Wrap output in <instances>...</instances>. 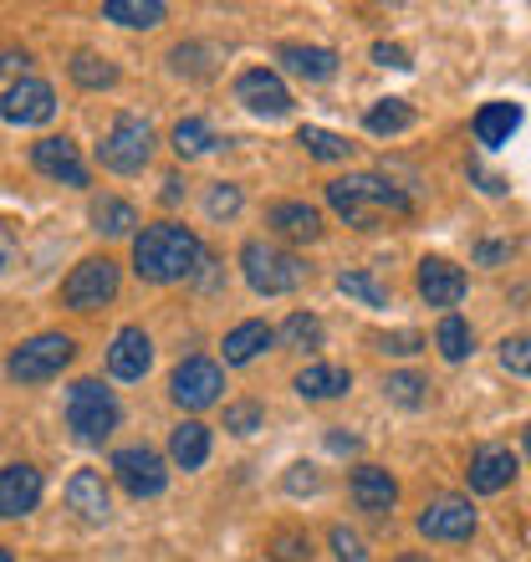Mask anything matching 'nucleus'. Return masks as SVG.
Listing matches in <instances>:
<instances>
[{
	"label": "nucleus",
	"instance_id": "obj_1",
	"mask_svg": "<svg viewBox=\"0 0 531 562\" xmlns=\"http://www.w3.org/2000/svg\"><path fill=\"white\" fill-rule=\"evenodd\" d=\"M200 261H205V246H200V236H194L190 225L159 221L133 236V271L144 281H154V286L200 277Z\"/></svg>",
	"mask_w": 531,
	"mask_h": 562
},
{
	"label": "nucleus",
	"instance_id": "obj_2",
	"mask_svg": "<svg viewBox=\"0 0 531 562\" xmlns=\"http://www.w3.org/2000/svg\"><path fill=\"white\" fill-rule=\"evenodd\" d=\"M327 205L338 210L353 231H379V221L388 215H409V194L388 184L384 175H342L327 184Z\"/></svg>",
	"mask_w": 531,
	"mask_h": 562
},
{
	"label": "nucleus",
	"instance_id": "obj_3",
	"mask_svg": "<svg viewBox=\"0 0 531 562\" xmlns=\"http://www.w3.org/2000/svg\"><path fill=\"white\" fill-rule=\"evenodd\" d=\"M240 271H246V281H251V292H261V296H286L307 281L302 256L281 251V246H271V240H246V246H240Z\"/></svg>",
	"mask_w": 531,
	"mask_h": 562
},
{
	"label": "nucleus",
	"instance_id": "obj_4",
	"mask_svg": "<svg viewBox=\"0 0 531 562\" xmlns=\"http://www.w3.org/2000/svg\"><path fill=\"white\" fill-rule=\"evenodd\" d=\"M123 409L113 400V389H103V379H77L67 389V425L77 440H108L118 429Z\"/></svg>",
	"mask_w": 531,
	"mask_h": 562
},
{
	"label": "nucleus",
	"instance_id": "obj_5",
	"mask_svg": "<svg viewBox=\"0 0 531 562\" xmlns=\"http://www.w3.org/2000/svg\"><path fill=\"white\" fill-rule=\"evenodd\" d=\"M72 358H77V342L67 338V333H36V338L21 342V348L5 358V373H11L15 384H46V379H57Z\"/></svg>",
	"mask_w": 531,
	"mask_h": 562
},
{
	"label": "nucleus",
	"instance_id": "obj_6",
	"mask_svg": "<svg viewBox=\"0 0 531 562\" xmlns=\"http://www.w3.org/2000/svg\"><path fill=\"white\" fill-rule=\"evenodd\" d=\"M148 159H154V128L138 113H118L108 138L98 144V164L113 169V175H138Z\"/></svg>",
	"mask_w": 531,
	"mask_h": 562
},
{
	"label": "nucleus",
	"instance_id": "obj_7",
	"mask_svg": "<svg viewBox=\"0 0 531 562\" xmlns=\"http://www.w3.org/2000/svg\"><path fill=\"white\" fill-rule=\"evenodd\" d=\"M118 296V261L113 256H88L77 261L72 277L61 281V307L72 312H98Z\"/></svg>",
	"mask_w": 531,
	"mask_h": 562
},
{
	"label": "nucleus",
	"instance_id": "obj_8",
	"mask_svg": "<svg viewBox=\"0 0 531 562\" xmlns=\"http://www.w3.org/2000/svg\"><path fill=\"white\" fill-rule=\"evenodd\" d=\"M169 394H174L179 409H210V404H221L225 394V373L215 358H184L174 369V379H169Z\"/></svg>",
	"mask_w": 531,
	"mask_h": 562
},
{
	"label": "nucleus",
	"instance_id": "obj_9",
	"mask_svg": "<svg viewBox=\"0 0 531 562\" xmlns=\"http://www.w3.org/2000/svg\"><path fill=\"white\" fill-rule=\"evenodd\" d=\"M113 475H118V486L128 491V496H159L163 481H169V471H163V456L159 450H148V445H128V450H118L113 456Z\"/></svg>",
	"mask_w": 531,
	"mask_h": 562
},
{
	"label": "nucleus",
	"instance_id": "obj_10",
	"mask_svg": "<svg viewBox=\"0 0 531 562\" xmlns=\"http://www.w3.org/2000/svg\"><path fill=\"white\" fill-rule=\"evenodd\" d=\"M52 113H57V92H52V82H42V77H21V82H11L5 98H0V119L21 123V128H36V123H46Z\"/></svg>",
	"mask_w": 531,
	"mask_h": 562
},
{
	"label": "nucleus",
	"instance_id": "obj_11",
	"mask_svg": "<svg viewBox=\"0 0 531 562\" xmlns=\"http://www.w3.org/2000/svg\"><path fill=\"white\" fill-rule=\"evenodd\" d=\"M419 532L429 542H471L475 532V506L465 496H434V502L419 512Z\"/></svg>",
	"mask_w": 531,
	"mask_h": 562
},
{
	"label": "nucleus",
	"instance_id": "obj_12",
	"mask_svg": "<svg viewBox=\"0 0 531 562\" xmlns=\"http://www.w3.org/2000/svg\"><path fill=\"white\" fill-rule=\"evenodd\" d=\"M236 98L251 108L256 119H286L292 113V92L271 67H251V72L236 77Z\"/></svg>",
	"mask_w": 531,
	"mask_h": 562
},
{
	"label": "nucleus",
	"instance_id": "obj_13",
	"mask_svg": "<svg viewBox=\"0 0 531 562\" xmlns=\"http://www.w3.org/2000/svg\"><path fill=\"white\" fill-rule=\"evenodd\" d=\"M31 164L46 179H57V184H88V164H82L72 138H36L31 144Z\"/></svg>",
	"mask_w": 531,
	"mask_h": 562
},
{
	"label": "nucleus",
	"instance_id": "obj_14",
	"mask_svg": "<svg viewBox=\"0 0 531 562\" xmlns=\"http://www.w3.org/2000/svg\"><path fill=\"white\" fill-rule=\"evenodd\" d=\"M36 502H42V471L26 460L5 465L0 471V517H26V512H36Z\"/></svg>",
	"mask_w": 531,
	"mask_h": 562
},
{
	"label": "nucleus",
	"instance_id": "obj_15",
	"mask_svg": "<svg viewBox=\"0 0 531 562\" xmlns=\"http://www.w3.org/2000/svg\"><path fill=\"white\" fill-rule=\"evenodd\" d=\"M419 296L429 307H455L465 296V271L450 261V256H425L419 261Z\"/></svg>",
	"mask_w": 531,
	"mask_h": 562
},
{
	"label": "nucleus",
	"instance_id": "obj_16",
	"mask_svg": "<svg viewBox=\"0 0 531 562\" xmlns=\"http://www.w3.org/2000/svg\"><path fill=\"white\" fill-rule=\"evenodd\" d=\"M148 363H154V342H148L144 327H123L118 338H113V348H108V373L113 379H123V384H133V379H144Z\"/></svg>",
	"mask_w": 531,
	"mask_h": 562
},
{
	"label": "nucleus",
	"instance_id": "obj_17",
	"mask_svg": "<svg viewBox=\"0 0 531 562\" xmlns=\"http://www.w3.org/2000/svg\"><path fill=\"white\" fill-rule=\"evenodd\" d=\"M348 491H353V506L369 512V517H384V512H394V502H398V481L384 471V465H358Z\"/></svg>",
	"mask_w": 531,
	"mask_h": 562
},
{
	"label": "nucleus",
	"instance_id": "obj_18",
	"mask_svg": "<svg viewBox=\"0 0 531 562\" xmlns=\"http://www.w3.org/2000/svg\"><path fill=\"white\" fill-rule=\"evenodd\" d=\"M517 471H521V460L511 456V450H475V460H471V491L475 496H496V491H506L511 481H517Z\"/></svg>",
	"mask_w": 531,
	"mask_h": 562
},
{
	"label": "nucleus",
	"instance_id": "obj_19",
	"mask_svg": "<svg viewBox=\"0 0 531 562\" xmlns=\"http://www.w3.org/2000/svg\"><path fill=\"white\" fill-rule=\"evenodd\" d=\"M67 506H72L82 521H108V512H113L108 481L98 471H77L72 481H67Z\"/></svg>",
	"mask_w": 531,
	"mask_h": 562
},
{
	"label": "nucleus",
	"instance_id": "obj_20",
	"mask_svg": "<svg viewBox=\"0 0 531 562\" xmlns=\"http://www.w3.org/2000/svg\"><path fill=\"white\" fill-rule=\"evenodd\" d=\"M266 225L276 231L281 240H317L323 236V215L312 205H302V200H281V205L266 210Z\"/></svg>",
	"mask_w": 531,
	"mask_h": 562
},
{
	"label": "nucleus",
	"instance_id": "obj_21",
	"mask_svg": "<svg viewBox=\"0 0 531 562\" xmlns=\"http://www.w3.org/2000/svg\"><path fill=\"white\" fill-rule=\"evenodd\" d=\"M276 61L286 67L292 77H307V82H327V77L338 72V52H327V46H302V42H286L276 52Z\"/></svg>",
	"mask_w": 531,
	"mask_h": 562
},
{
	"label": "nucleus",
	"instance_id": "obj_22",
	"mask_svg": "<svg viewBox=\"0 0 531 562\" xmlns=\"http://www.w3.org/2000/svg\"><path fill=\"white\" fill-rule=\"evenodd\" d=\"M353 389V373L338 369V363H312V369L296 373V394L302 400H338Z\"/></svg>",
	"mask_w": 531,
	"mask_h": 562
},
{
	"label": "nucleus",
	"instance_id": "obj_23",
	"mask_svg": "<svg viewBox=\"0 0 531 562\" xmlns=\"http://www.w3.org/2000/svg\"><path fill=\"white\" fill-rule=\"evenodd\" d=\"M517 128H521V108L517 103H486L481 113H475V138H481L486 148L511 144Z\"/></svg>",
	"mask_w": 531,
	"mask_h": 562
},
{
	"label": "nucleus",
	"instance_id": "obj_24",
	"mask_svg": "<svg viewBox=\"0 0 531 562\" xmlns=\"http://www.w3.org/2000/svg\"><path fill=\"white\" fill-rule=\"evenodd\" d=\"M169 456H174L179 471H200V465L210 460V425L184 419V425L174 429V440H169Z\"/></svg>",
	"mask_w": 531,
	"mask_h": 562
},
{
	"label": "nucleus",
	"instance_id": "obj_25",
	"mask_svg": "<svg viewBox=\"0 0 531 562\" xmlns=\"http://www.w3.org/2000/svg\"><path fill=\"white\" fill-rule=\"evenodd\" d=\"M276 342V327H266V323H240L225 333V363H251L256 353H266Z\"/></svg>",
	"mask_w": 531,
	"mask_h": 562
},
{
	"label": "nucleus",
	"instance_id": "obj_26",
	"mask_svg": "<svg viewBox=\"0 0 531 562\" xmlns=\"http://www.w3.org/2000/svg\"><path fill=\"white\" fill-rule=\"evenodd\" d=\"M88 215H92V231H98V236H128L133 225H138V210H133L128 200H118V194H98Z\"/></svg>",
	"mask_w": 531,
	"mask_h": 562
},
{
	"label": "nucleus",
	"instance_id": "obj_27",
	"mask_svg": "<svg viewBox=\"0 0 531 562\" xmlns=\"http://www.w3.org/2000/svg\"><path fill=\"white\" fill-rule=\"evenodd\" d=\"M296 144L307 148L312 159H323V164H338L353 154V144L342 134H332V128H317V123H307V128H296Z\"/></svg>",
	"mask_w": 531,
	"mask_h": 562
},
{
	"label": "nucleus",
	"instance_id": "obj_28",
	"mask_svg": "<svg viewBox=\"0 0 531 562\" xmlns=\"http://www.w3.org/2000/svg\"><path fill=\"white\" fill-rule=\"evenodd\" d=\"M414 123V108L404 103V98H384V103H373L369 113H363V128H369V134H404V128H409Z\"/></svg>",
	"mask_w": 531,
	"mask_h": 562
},
{
	"label": "nucleus",
	"instance_id": "obj_29",
	"mask_svg": "<svg viewBox=\"0 0 531 562\" xmlns=\"http://www.w3.org/2000/svg\"><path fill=\"white\" fill-rule=\"evenodd\" d=\"M72 82L77 88H88V92H103L118 82V67L108 57H98V52H77L72 57Z\"/></svg>",
	"mask_w": 531,
	"mask_h": 562
},
{
	"label": "nucleus",
	"instance_id": "obj_30",
	"mask_svg": "<svg viewBox=\"0 0 531 562\" xmlns=\"http://www.w3.org/2000/svg\"><path fill=\"white\" fill-rule=\"evenodd\" d=\"M434 348H440V353L450 358V363H460V358H471V348H475L471 323H465V317H455V312H444L440 333H434Z\"/></svg>",
	"mask_w": 531,
	"mask_h": 562
},
{
	"label": "nucleus",
	"instance_id": "obj_31",
	"mask_svg": "<svg viewBox=\"0 0 531 562\" xmlns=\"http://www.w3.org/2000/svg\"><path fill=\"white\" fill-rule=\"evenodd\" d=\"M108 21H118V26H159L163 21V5L159 0H108L103 5Z\"/></svg>",
	"mask_w": 531,
	"mask_h": 562
},
{
	"label": "nucleus",
	"instance_id": "obj_32",
	"mask_svg": "<svg viewBox=\"0 0 531 562\" xmlns=\"http://www.w3.org/2000/svg\"><path fill=\"white\" fill-rule=\"evenodd\" d=\"M384 394L398 404V409H425L429 404V379H419V373H388Z\"/></svg>",
	"mask_w": 531,
	"mask_h": 562
},
{
	"label": "nucleus",
	"instance_id": "obj_33",
	"mask_svg": "<svg viewBox=\"0 0 531 562\" xmlns=\"http://www.w3.org/2000/svg\"><path fill=\"white\" fill-rule=\"evenodd\" d=\"M281 342H286V348L312 353V348H323V323H317L312 312H292V317L281 323Z\"/></svg>",
	"mask_w": 531,
	"mask_h": 562
},
{
	"label": "nucleus",
	"instance_id": "obj_34",
	"mask_svg": "<svg viewBox=\"0 0 531 562\" xmlns=\"http://www.w3.org/2000/svg\"><path fill=\"white\" fill-rule=\"evenodd\" d=\"M210 144H215V128H210L205 119H184L174 128V154L179 159H200V154H210Z\"/></svg>",
	"mask_w": 531,
	"mask_h": 562
},
{
	"label": "nucleus",
	"instance_id": "obj_35",
	"mask_svg": "<svg viewBox=\"0 0 531 562\" xmlns=\"http://www.w3.org/2000/svg\"><path fill=\"white\" fill-rule=\"evenodd\" d=\"M338 292L353 296V302H363V307H388V292L369 277V271H342V277H338Z\"/></svg>",
	"mask_w": 531,
	"mask_h": 562
},
{
	"label": "nucleus",
	"instance_id": "obj_36",
	"mask_svg": "<svg viewBox=\"0 0 531 562\" xmlns=\"http://www.w3.org/2000/svg\"><path fill=\"white\" fill-rule=\"evenodd\" d=\"M225 429H230V435H256V429H261V404L256 400L225 404Z\"/></svg>",
	"mask_w": 531,
	"mask_h": 562
},
{
	"label": "nucleus",
	"instance_id": "obj_37",
	"mask_svg": "<svg viewBox=\"0 0 531 562\" xmlns=\"http://www.w3.org/2000/svg\"><path fill=\"white\" fill-rule=\"evenodd\" d=\"M205 210H210V221H236L240 215V184H215L210 200H205Z\"/></svg>",
	"mask_w": 531,
	"mask_h": 562
},
{
	"label": "nucleus",
	"instance_id": "obj_38",
	"mask_svg": "<svg viewBox=\"0 0 531 562\" xmlns=\"http://www.w3.org/2000/svg\"><path fill=\"white\" fill-rule=\"evenodd\" d=\"M373 342H379L384 353H398V358H409V353H419V348H429L425 333H414V327H398V333H379Z\"/></svg>",
	"mask_w": 531,
	"mask_h": 562
},
{
	"label": "nucleus",
	"instance_id": "obj_39",
	"mask_svg": "<svg viewBox=\"0 0 531 562\" xmlns=\"http://www.w3.org/2000/svg\"><path fill=\"white\" fill-rule=\"evenodd\" d=\"M307 552H312V542L302 532H276L271 537V558L276 562H307Z\"/></svg>",
	"mask_w": 531,
	"mask_h": 562
},
{
	"label": "nucleus",
	"instance_id": "obj_40",
	"mask_svg": "<svg viewBox=\"0 0 531 562\" xmlns=\"http://www.w3.org/2000/svg\"><path fill=\"white\" fill-rule=\"evenodd\" d=\"M332 552H338V562H369V548H363V537L348 532V527H332Z\"/></svg>",
	"mask_w": 531,
	"mask_h": 562
},
{
	"label": "nucleus",
	"instance_id": "obj_41",
	"mask_svg": "<svg viewBox=\"0 0 531 562\" xmlns=\"http://www.w3.org/2000/svg\"><path fill=\"white\" fill-rule=\"evenodd\" d=\"M527 348H531L527 338H506V342H501V363H506V373L527 379V373H531V353H527Z\"/></svg>",
	"mask_w": 531,
	"mask_h": 562
},
{
	"label": "nucleus",
	"instance_id": "obj_42",
	"mask_svg": "<svg viewBox=\"0 0 531 562\" xmlns=\"http://www.w3.org/2000/svg\"><path fill=\"white\" fill-rule=\"evenodd\" d=\"M373 61H379V67H394V72H409V67H414L409 52H404V46H394V42H379V46H373Z\"/></svg>",
	"mask_w": 531,
	"mask_h": 562
},
{
	"label": "nucleus",
	"instance_id": "obj_43",
	"mask_svg": "<svg viewBox=\"0 0 531 562\" xmlns=\"http://www.w3.org/2000/svg\"><path fill=\"white\" fill-rule=\"evenodd\" d=\"M506 256H511V246H501V240H481V246H475V261H481V267H496Z\"/></svg>",
	"mask_w": 531,
	"mask_h": 562
},
{
	"label": "nucleus",
	"instance_id": "obj_44",
	"mask_svg": "<svg viewBox=\"0 0 531 562\" xmlns=\"http://www.w3.org/2000/svg\"><path fill=\"white\" fill-rule=\"evenodd\" d=\"M11 261H15V231L11 221H0V271H11Z\"/></svg>",
	"mask_w": 531,
	"mask_h": 562
},
{
	"label": "nucleus",
	"instance_id": "obj_45",
	"mask_svg": "<svg viewBox=\"0 0 531 562\" xmlns=\"http://www.w3.org/2000/svg\"><path fill=\"white\" fill-rule=\"evenodd\" d=\"M15 67H21V72H26V67H31V57H26V52H0V72H15Z\"/></svg>",
	"mask_w": 531,
	"mask_h": 562
},
{
	"label": "nucleus",
	"instance_id": "obj_46",
	"mask_svg": "<svg viewBox=\"0 0 531 562\" xmlns=\"http://www.w3.org/2000/svg\"><path fill=\"white\" fill-rule=\"evenodd\" d=\"M296 475H286V486L292 491H317V475H302V465H292Z\"/></svg>",
	"mask_w": 531,
	"mask_h": 562
},
{
	"label": "nucleus",
	"instance_id": "obj_47",
	"mask_svg": "<svg viewBox=\"0 0 531 562\" xmlns=\"http://www.w3.org/2000/svg\"><path fill=\"white\" fill-rule=\"evenodd\" d=\"M327 445H332V450H348V456H353V450H358V435H327Z\"/></svg>",
	"mask_w": 531,
	"mask_h": 562
},
{
	"label": "nucleus",
	"instance_id": "obj_48",
	"mask_svg": "<svg viewBox=\"0 0 531 562\" xmlns=\"http://www.w3.org/2000/svg\"><path fill=\"white\" fill-rule=\"evenodd\" d=\"M179 184H184V179H163V200H169V205H174L179 194H184V190H179Z\"/></svg>",
	"mask_w": 531,
	"mask_h": 562
},
{
	"label": "nucleus",
	"instance_id": "obj_49",
	"mask_svg": "<svg viewBox=\"0 0 531 562\" xmlns=\"http://www.w3.org/2000/svg\"><path fill=\"white\" fill-rule=\"evenodd\" d=\"M394 562H429V558H419V552H404V558H394Z\"/></svg>",
	"mask_w": 531,
	"mask_h": 562
},
{
	"label": "nucleus",
	"instance_id": "obj_50",
	"mask_svg": "<svg viewBox=\"0 0 531 562\" xmlns=\"http://www.w3.org/2000/svg\"><path fill=\"white\" fill-rule=\"evenodd\" d=\"M0 562H11V548H0Z\"/></svg>",
	"mask_w": 531,
	"mask_h": 562
}]
</instances>
